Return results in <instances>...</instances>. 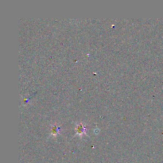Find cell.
I'll use <instances>...</instances> for the list:
<instances>
[{
    "mask_svg": "<svg viewBox=\"0 0 163 163\" xmlns=\"http://www.w3.org/2000/svg\"><path fill=\"white\" fill-rule=\"evenodd\" d=\"M94 132H95V133H98V132H99V129H96H96H95V130H94Z\"/></svg>",
    "mask_w": 163,
    "mask_h": 163,
    "instance_id": "3957f363",
    "label": "cell"
},
{
    "mask_svg": "<svg viewBox=\"0 0 163 163\" xmlns=\"http://www.w3.org/2000/svg\"><path fill=\"white\" fill-rule=\"evenodd\" d=\"M76 134L79 136H82V135L86 134V127H85L84 123H77L76 126Z\"/></svg>",
    "mask_w": 163,
    "mask_h": 163,
    "instance_id": "6da1fadb",
    "label": "cell"
},
{
    "mask_svg": "<svg viewBox=\"0 0 163 163\" xmlns=\"http://www.w3.org/2000/svg\"><path fill=\"white\" fill-rule=\"evenodd\" d=\"M60 129H61V127H60V126H58L57 124L53 125V126H51V131H50L51 135H57V134H59Z\"/></svg>",
    "mask_w": 163,
    "mask_h": 163,
    "instance_id": "7a4b0ae2",
    "label": "cell"
}]
</instances>
